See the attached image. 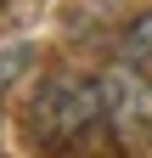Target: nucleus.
<instances>
[{"label":"nucleus","instance_id":"7ed1b4c3","mask_svg":"<svg viewBox=\"0 0 152 158\" xmlns=\"http://www.w3.org/2000/svg\"><path fill=\"white\" fill-rule=\"evenodd\" d=\"M124 56H130V68L152 73V6H146L141 17L124 23Z\"/></svg>","mask_w":152,"mask_h":158},{"label":"nucleus","instance_id":"f257e3e1","mask_svg":"<svg viewBox=\"0 0 152 158\" xmlns=\"http://www.w3.org/2000/svg\"><path fill=\"white\" fill-rule=\"evenodd\" d=\"M28 135L45 152H90L107 147V118H102V85L85 73H51L28 96Z\"/></svg>","mask_w":152,"mask_h":158},{"label":"nucleus","instance_id":"f03ea898","mask_svg":"<svg viewBox=\"0 0 152 158\" xmlns=\"http://www.w3.org/2000/svg\"><path fill=\"white\" fill-rule=\"evenodd\" d=\"M102 118H107V147L124 158L152 152V73L141 68H102Z\"/></svg>","mask_w":152,"mask_h":158}]
</instances>
